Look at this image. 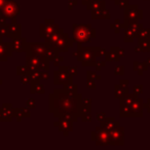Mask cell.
Segmentation results:
<instances>
[{
	"label": "cell",
	"instance_id": "cell-34",
	"mask_svg": "<svg viewBox=\"0 0 150 150\" xmlns=\"http://www.w3.org/2000/svg\"><path fill=\"white\" fill-rule=\"evenodd\" d=\"M86 75H88V78H91V79H96V80H99L100 79V76L99 75H97L95 72H93V71H88L86 72Z\"/></svg>",
	"mask_w": 150,
	"mask_h": 150
},
{
	"label": "cell",
	"instance_id": "cell-10",
	"mask_svg": "<svg viewBox=\"0 0 150 150\" xmlns=\"http://www.w3.org/2000/svg\"><path fill=\"white\" fill-rule=\"evenodd\" d=\"M27 42L26 39L20 37H16V38H11V42L9 43L11 46V52H27Z\"/></svg>",
	"mask_w": 150,
	"mask_h": 150
},
{
	"label": "cell",
	"instance_id": "cell-43",
	"mask_svg": "<svg viewBox=\"0 0 150 150\" xmlns=\"http://www.w3.org/2000/svg\"><path fill=\"white\" fill-rule=\"evenodd\" d=\"M142 91H143V86H134V94H135V95L142 94Z\"/></svg>",
	"mask_w": 150,
	"mask_h": 150
},
{
	"label": "cell",
	"instance_id": "cell-30",
	"mask_svg": "<svg viewBox=\"0 0 150 150\" xmlns=\"http://www.w3.org/2000/svg\"><path fill=\"white\" fill-rule=\"evenodd\" d=\"M115 5L120 7L121 9H125L129 4V1H127V0H117V1H115Z\"/></svg>",
	"mask_w": 150,
	"mask_h": 150
},
{
	"label": "cell",
	"instance_id": "cell-39",
	"mask_svg": "<svg viewBox=\"0 0 150 150\" xmlns=\"http://www.w3.org/2000/svg\"><path fill=\"white\" fill-rule=\"evenodd\" d=\"M86 88H93V90H95V88H96V84H95L94 79L88 78V81H86Z\"/></svg>",
	"mask_w": 150,
	"mask_h": 150
},
{
	"label": "cell",
	"instance_id": "cell-42",
	"mask_svg": "<svg viewBox=\"0 0 150 150\" xmlns=\"http://www.w3.org/2000/svg\"><path fill=\"white\" fill-rule=\"evenodd\" d=\"M114 72H115V74H116V75H122L123 73H125V68H123L122 66H118V67H116V68H115Z\"/></svg>",
	"mask_w": 150,
	"mask_h": 150
},
{
	"label": "cell",
	"instance_id": "cell-40",
	"mask_svg": "<svg viewBox=\"0 0 150 150\" xmlns=\"http://www.w3.org/2000/svg\"><path fill=\"white\" fill-rule=\"evenodd\" d=\"M48 78H50V76H48V73L47 71H40V80L43 79V80H47Z\"/></svg>",
	"mask_w": 150,
	"mask_h": 150
},
{
	"label": "cell",
	"instance_id": "cell-55",
	"mask_svg": "<svg viewBox=\"0 0 150 150\" xmlns=\"http://www.w3.org/2000/svg\"><path fill=\"white\" fill-rule=\"evenodd\" d=\"M114 1H117V0H114Z\"/></svg>",
	"mask_w": 150,
	"mask_h": 150
},
{
	"label": "cell",
	"instance_id": "cell-26",
	"mask_svg": "<svg viewBox=\"0 0 150 150\" xmlns=\"http://www.w3.org/2000/svg\"><path fill=\"white\" fill-rule=\"evenodd\" d=\"M135 33L132 31L129 28L125 27V41H133L134 37H135Z\"/></svg>",
	"mask_w": 150,
	"mask_h": 150
},
{
	"label": "cell",
	"instance_id": "cell-7",
	"mask_svg": "<svg viewBox=\"0 0 150 150\" xmlns=\"http://www.w3.org/2000/svg\"><path fill=\"white\" fill-rule=\"evenodd\" d=\"M60 30L59 26L57 24H54V22L52 20H45L43 25L40 26V37L45 39L48 36H50L52 34L56 33Z\"/></svg>",
	"mask_w": 150,
	"mask_h": 150
},
{
	"label": "cell",
	"instance_id": "cell-41",
	"mask_svg": "<svg viewBox=\"0 0 150 150\" xmlns=\"http://www.w3.org/2000/svg\"><path fill=\"white\" fill-rule=\"evenodd\" d=\"M107 52L104 50V48H101V47H98V50H97V56L98 57H104L106 56Z\"/></svg>",
	"mask_w": 150,
	"mask_h": 150
},
{
	"label": "cell",
	"instance_id": "cell-52",
	"mask_svg": "<svg viewBox=\"0 0 150 150\" xmlns=\"http://www.w3.org/2000/svg\"><path fill=\"white\" fill-rule=\"evenodd\" d=\"M135 52H142L141 47H140L139 45H138V46H136V48H135Z\"/></svg>",
	"mask_w": 150,
	"mask_h": 150
},
{
	"label": "cell",
	"instance_id": "cell-21",
	"mask_svg": "<svg viewBox=\"0 0 150 150\" xmlns=\"http://www.w3.org/2000/svg\"><path fill=\"white\" fill-rule=\"evenodd\" d=\"M103 6H105V1H103V0H92L86 5V8L90 9V11H94V9H97L99 7H103Z\"/></svg>",
	"mask_w": 150,
	"mask_h": 150
},
{
	"label": "cell",
	"instance_id": "cell-27",
	"mask_svg": "<svg viewBox=\"0 0 150 150\" xmlns=\"http://www.w3.org/2000/svg\"><path fill=\"white\" fill-rule=\"evenodd\" d=\"M30 69H29V67L26 65V66H20V67H18L17 68V72H18V74L19 75H24V74H29L30 73Z\"/></svg>",
	"mask_w": 150,
	"mask_h": 150
},
{
	"label": "cell",
	"instance_id": "cell-37",
	"mask_svg": "<svg viewBox=\"0 0 150 150\" xmlns=\"http://www.w3.org/2000/svg\"><path fill=\"white\" fill-rule=\"evenodd\" d=\"M134 69L138 72V74H142V66H141V63L139 62H134Z\"/></svg>",
	"mask_w": 150,
	"mask_h": 150
},
{
	"label": "cell",
	"instance_id": "cell-24",
	"mask_svg": "<svg viewBox=\"0 0 150 150\" xmlns=\"http://www.w3.org/2000/svg\"><path fill=\"white\" fill-rule=\"evenodd\" d=\"M64 90L68 93H72V94H76L77 93V86H75V84L72 83V80L67 83L64 84Z\"/></svg>",
	"mask_w": 150,
	"mask_h": 150
},
{
	"label": "cell",
	"instance_id": "cell-8",
	"mask_svg": "<svg viewBox=\"0 0 150 150\" xmlns=\"http://www.w3.org/2000/svg\"><path fill=\"white\" fill-rule=\"evenodd\" d=\"M54 84H65L72 80V76L69 74L67 67H59V70L54 71Z\"/></svg>",
	"mask_w": 150,
	"mask_h": 150
},
{
	"label": "cell",
	"instance_id": "cell-19",
	"mask_svg": "<svg viewBox=\"0 0 150 150\" xmlns=\"http://www.w3.org/2000/svg\"><path fill=\"white\" fill-rule=\"evenodd\" d=\"M120 100H121L120 101V106H129V105H131L132 103L136 100V95L125 93V94L120 98Z\"/></svg>",
	"mask_w": 150,
	"mask_h": 150
},
{
	"label": "cell",
	"instance_id": "cell-22",
	"mask_svg": "<svg viewBox=\"0 0 150 150\" xmlns=\"http://www.w3.org/2000/svg\"><path fill=\"white\" fill-rule=\"evenodd\" d=\"M105 61L106 62H113V61H116L118 62L119 61V56L115 52L114 50L111 48L110 52H107L106 56H105Z\"/></svg>",
	"mask_w": 150,
	"mask_h": 150
},
{
	"label": "cell",
	"instance_id": "cell-36",
	"mask_svg": "<svg viewBox=\"0 0 150 150\" xmlns=\"http://www.w3.org/2000/svg\"><path fill=\"white\" fill-rule=\"evenodd\" d=\"M67 70L71 76L77 75V67H67Z\"/></svg>",
	"mask_w": 150,
	"mask_h": 150
},
{
	"label": "cell",
	"instance_id": "cell-50",
	"mask_svg": "<svg viewBox=\"0 0 150 150\" xmlns=\"http://www.w3.org/2000/svg\"><path fill=\"white\" fill-rule=\"evenodd\" d=\"M146 107H147L148 112H150V99H148V102H147V104H146Z\"/></svg>",
	"mask_w": 150,
	"mask_h": 150
},
{
	"label": "cell",
	"instance_id": "cell-47",
	"mask_svg": "<svg viewBox=\"0 0 150 150\" xmlns=\"http://www.w3.org/2000/svg\"><path fill=\"white\" fill-rule=\"evenodd\" d=\"M76 4H77V1H76V0H70V1L68 2V8L72 9L73 6H75Z\"/></svg>",
	"mask_w": 150,
	"mask_h": 150
},
{
	"label": "cell",
	"instance_id": "cell-25",
	"mask_svg": "<svg viewBox=\"0 0 150 150\" xmlns=\"http://www.w3.org/2000/svg\"><path fill=\"white\" fill-rule=\"evenodd\" d=\"M138 37H139V40L150 39V29H143L142 28V30L138 34Z\"/></svg>",
	"mask_w": 150,
	"mask_h": 150
},
{
	"label": "cell",
	"instance_id": "cell-3",
	"mask_svg": "<svg viewBox=\"0 0 150 150\" xmlns=\"http://www.w3.org/2000/svg\"><path fill=\"white\" fill-rule=\"evenodd\" d=\"M97 50L98 47H83L78 43L77 52H74L73 54L82 63L83 66H95L97 62Z\"/></svg>",
	"mask_w": 150,
	"mask_h": 150
},
{
	"label": "cell",
	"instance_id": "cell-17",
	"mask_svg": "<svg viewBox=\"0 0 150 150\" xmlns=\"http://www.w3.org/2000/svg\"><path fill=\"white\" fill-rule=\"evenodd\" d=\"M58 56H59V52H58V50H57L56 48L54 47V46L48 45L47 47H46V50H45V52H44L42 58L45 59V60H47L48 62H54Z\"/></svg>",
	"mask_w": 150,
	"mask_h": 150
},
{
	"label": "cell",
	"instance_id": "cell-23",
	"mask_svg": "<svg viewBox=\"0 0 150 150\" xmlns=\"http://www.w3.org/2000/svg\"><path fill=\"white\" fill-rule=\"evenodd\" d=\"M139 46L141 47L142 52H150V39L139 40Z\"/></svg>",
	"mask_w": 150,
	"mask_h": 150
},
{
	"label": "cell",
	"instance_id": "cell-12",
	"mask_svg": "<svg viewBox=\"0 0 150 150\" xmlns=\"http://www.w3.org/2000/svg\"><path fill=\"white\" fill-rule=\"evenodd\" d=\"M143 102H142V99L136 98V100L129 105L132 111V116L135 117H140L142 116V111H143Z\"/></svg>",
	"mask_w": 150,
	"mask_h": 150
},
{
	"label": "cell",
	"instance_id": "cell-9",
	"mask_svg": "<svg viewBox=\"0 0 150 150\" xmlns=\"http://www.w3.org/2000/svg\"><path fill=\"white\" fill-rule=\"evenodd\" d=\"M48 45L50 44L47 42H45V43H30L27 45V54L42 57Z\"/></svg>",
	"mask_w": 150,
	"mask_h": 150
},
{
	"label": "cell",
	"instance_id": "cell-51",
	"mask_svg": "<svg viewBox=\"0 0 150 150\" xmlns=\"http://www.w3.org/2000/svg\"><path fill=\"white\" fill-rule=\"evenodd\" d=\"M91 1H92V0H82V4H84V5H88V3L91 2Z\"/></svg>",
	"mask_w": 150,
	"mask_h": 150
},
{
	"label": "cell",
	"instance_id": "cell-54",
	"mask_svg": "<svg viewBox=\"0 0 150 150\" xmlns=\"http://www.w3.org/2000/svg\"><path fill=\"white\" fill-rule=\"evenodd\" d=\"M0 84H2V80H0Z\"/></svg>",
	"mask_w": 150,
	"mask_h": 150
},
{
	"label": "cell",
	"instance_id": "cell-4",
	"mask_svg": "<svg viewBox=\"0 0 150 150\" xmlns=\"http://www.w3.org/2000/svg\"><path fill=\"white\" fill-rule=\"evenodd\" d=\"M21 9L20 6L13 0H6L5 4L0 9V17H3L5 19H16L18 15H20Z\"/></svg>",
	"mask_w": 150,
	"mask_h": 150
},
{
	"label": "cell",
	"instance_id": "cell-11",
	"mask_svg": "<svg viewBox=\"0 0 150 150\" xmlns=\"http://www.w3.org/2000/svg\"><path fill=\"white\" fill-rule=\"evenodd\" d=\"M123 143V127L117 125L110 132V144L122 145Z\"/></svg>",
	"mask_w": 150,
	"mask_h": 150
},
{
	"label": "cell",
	"instance_id": "cell-18",
	"mask_svg": "<svg viewBox=\"0 0 150 150\" xmlns=\"http://www.w3.org/2000/svg\"><path fill=\"white\" fill-rule=\"evenodd\" d=\"M31 83L32 94H44V86L40 83V80H32Z\"/></svg>",
	"mask_w": 150,
	"mask_h": 150
},
{
	"label": "cell",
	"instance_id": "cell-20",
	"mask_svg": "<svg viewBox=\"0 0 150 150\" xmlns=\"http://www.w3.org/2000/svg\"><path fill=\"white\" fill-rule=\"evenodd\" d=\"M117 125H119V123L116 122L113 118H106V120H105L104 122H102V127L106 129V131H108L109 133H110L114 127H116Z\"/></svg>",
	"mask_w": 150,
	"mask_h": 150
},
{
	"label": "cell",
	"instance_id": "cell-16",
	"mask_svg": "<svg viewBox=\"0 0 150 150\" xmlns=\"http://www.w3.org/2000/svg\"><path fill=\"white\" fill-rule=\"evenodd\" d=\"M92 17H93V19H96V20H100V19L106 20L110 18V13L105 8V6H103V7H99V8L92 11Z\"/></svg>",
	"mask_w": 150,
	"mask_h": 150
},
{
	"label": "cell",
	"instance_id": "cell-14",
	"mask_svg": "<svg viewBox=\"0 0 150 150\" xmlns=\"http://www.w3.org/2000/svg\"><path fill=\"white\" fill-rule=\"evenodd\" d=\"M54 125H56V127H59V129H60L61 131L64 133L65 136H67L69 132H71L73 129L72 122H71V121H69V120H67V119L63 118V117H60V120H59V122H56V123H54Z\"/></svg>",
	"mask_w": 150,
	"mask_h": 150
},
{
	"label": "cell",
	"instance_id": "cell-32",
	"mask_svg": "<svg viewBox=\"0 0 150 150\" xmlns=\"http://www.w3.org/2000/svg\"><path fill=\"white\" fill-rule=\"evenodd\" d=\"M119 86H120L121 88H122L123 91H125V93H127L129 92V80H120L119 81V84H118Z\"/></svg>",
	"mask_w": 150,
	"mask_h": 150
},
{
	"label": "cell",
	"instance_id": "cell-1",
	"mask_svg": "<svg viewBox=\"0 0 150 150\" xmlns=\"http://www.w3.org/2000/svg\"><path fill=\"white\" fill-rule=\"evenodd\" d=\"M80 95L72 94L65 90H56L50 96V111L56 117H61L64 113H74L80 117Z\"/></svg>",
	"mask_w": 150,
	"mask_h": 150
},
{
	"label": "cell",
	"instance_id": "cell-48",
	"mask_svg": "<svg viewBox=\"0 0 150 150\" xmlns=\"http://www.w3.org/2000/svg\"><path fill=\"white\" fill-rule=\"evenodd\" d=\"M141 66H142V69H143V70H147V62L141 63Z\"/></svg>",
	"mask_w": 150,
	"mask_h": 150
},
{
	"label": "cell",
	"instance_id": "cell-5",
	"mask_svg": "<svg viewBox=\"0 0 150 150\" xmlns=\"http://www.w3.org/2000/svg\"><path fill=\"white\" fill-rule=\"evenodd\" d=\"M125 11V24L137 23L140 19H142L143 13L141 9H139L138 5H129Z\"/></svg>",
	"mask_w": 150,
	"mask_h": 150
},
{
	"label": "cell",
	"instance_id": "cell-44",
	"mask_svg": "<svg viewBox=\"0 0 150 150\" xmlns=\"http://www.w3.org/2000/svg\"><path fill=\"white\" fill-rule=\"evenodd\" d=\"M82 120L86 121V122H90V121H92V115H91V113H86V114L82 115Z\"/></svg>",
	"mask_w": 150,
	"mask_h": 150
},
{
	"label": "cell",
	"instance_id": "cell-28",
	"mask_svg": "<svg viewBox=\"0 0 150 150\" xmlns=\"http://www.w3.org/2000/svg\"><path fill=\"white\" fill-rule=\"evenodd\" d=\"M18 115L19 117H29L30 116V112H29V109L28 108H20L18 110Z\"/></svg>",
	"mask_w": 150,
	"mask_h": 150
},
{
	"label": "cell",
	"instance_id": "cell-53",
	"mask_svg": "<svg viewBox=\"0 0 150 150\" xmlns=\"http://www.w3.org/2000/svg\"><path fill=\"white\" fill-rule=\"evenodd\" d=\"M147 64H148V65H149V66H150V59H148V61H147Z\"/></svg>",
	"mask_w": 150,
	"mask_h": 150
},
{
	"label": "cell",
	"instance_id": "cell-46",
	"mask_svg": "<svg viewBox=\"0 0 150 150\" xmlns=\"http://www.w3.org/2000/svg\"><path fill=\"white\" fill-rule=\"evenodd\" d=\"M35 100L34 99H29V100L27 101V106L28 108H34L35 107Z\"/></svg>",
	"mask_w": 150,
	"mask_h": 150
},
{
	"label": "cell",
	"instance_id": "cell-49",
	"mask_svg": "<svg viewBox=\"0 0 150 150\" xmlns=\"http://www.w3.org/2000/svg\"><path fill=\"white\" fill-rule=\"evenodd\" d=\"M5 2H6V0H0V9L2 8L3 5L5 4Z\"/></svg>",
	"mask_w": 150,
	"mask_h": 150
},
{
	"label": "cell",
	"instance_id": "cell-6",
	"mask_svg": "<svg viewBox=\"0 0 150 150\" xmlns=\"http://www.w3.org/2000/svg\"><path fill=\"white\" fill-rule=\"evenodd\" d=\"M92 139L97 142V145L106 146L110 144V133L105 129L97 127L96 131L92 133Z\"/></svg>",
	"mask_w": 150,
	"mask_h": 150
},
{
	"label": "cell",
	"instance_id": "cell-45",
	"mask_svg": "<svg viewBox=\"0 0 150 150\" xmlns=\"http://www.w3.org/2000/svg\"><path fill=\"white\" fill-rule=\"evenodd\" d=\"M112 50H115V52H116L117 54L119 56V58H121V57L125 54V52H123V50L122 48H119V47H111Z\"/></svg>",
	"mask_w": 150,
	"mask_h": 150
},
{
	"label": "cell",
	"instance_id": "cell-2",
	"mask_svg": "<svg viewBox=\"0 0 150 150\" xmlns=\"http://www.w3.org/2000/svg\"><path fill=\"white\" fill-rule=\"evenodd\" d=\"M94 37H96V30L91 25H73V40L77 43L82 44Z\"/></svg>",
	"mask_w": 150,
	"mask_h": 150
},
{
	"label": "cell",
	"instance_id": "cell-35",
	"mask_svg": "<svg viewBox=\"0 0 150 150\" xmlns=\"http://www.w3.org/2000/svg\"><path fill=\"white\" fill-rule=\"evenodd\" d=\"M92 102H93L92 99H88V98L80 99V103H81L82 106H92Z\"/></svg>",
	"mask_w": 150,
	"mask_h": 150
},
{
	"label": "cell",
	"instance_id": "cell-15",
	"mask_svg": "<svg viewBox=\"0 0 150 150\" xmlns=\"http://www.w3.org/2000/svg\"><path fill=\"white\" fill-rule=\"evenodd\" d=\"M11 56V50L9 44L2 42L0 38V61H6Z\"/></svg>",
	"mask_w": 150,
	"mask_h": 150
},
{
	"label": "cell",
	"instance_id": "cell-38",
	"mask_svg": "<svg viewBox=\"0 0 150 150\" xmlns=\"http://www.w3.org/2000/svg\"><path fill=\"white\" fill-rule=\"evenodd\" d=\"M106 114L105 113H103V112H101V113H97V119H98V121H100L101 123L102 122H104L105 120H106Z\"/></svg>",
	"mask_w": 150,
	"mask_h": 150
},
{
	"label": "cell",
	"instance_id": "cell-29",
	"mask_svg": "<svg viewBox=\"0 0 150 150\" xmlns=\"http://www.w3.org/2000/svg\"><path fill=\"white\" fill-rule=\"evenodd\" d=\"M8 34V25H0V38H2L3 36H7Z\"/></svg>",
	"mask_w": 150,
	"mask_h": 150
},
{
	"label": "cell",
	"instance_id": "cell-33",
	"mask_svg": "<svg viewBox=\"0 0 150 150\" xmlns=\"http://www.w3.org/2000/svg\"><path fill=\"white\" fill-rule=\"evenodd\" d=\"M21 82L23 84H29L31 82V78H30L29 74L21 75Z\"/></svg>",
	"mask_w": 150,
	"mask_h": 150
},
{
	"label": "cell",
	"instance_id": "cell-31",
	"mask_svg": "<svg viewBox=\"0 0 150 150\" xmlns=\"http://www.w3.org/2000/svg\"><path fill=\"white\" fill-rule=\"evenodd\" d=\"M125 94V92L122 90V88H120V86H115V97H116V98H119V99H120L121 97H122Z\"/></svg>",
	"mask_w": 150,
	"mask_h": 150
},
{
	"label": "cell",
	"instance_id": "cell-13",
	"mask_svg": "<svg viewBox=\"0 0 150 150\" xmlns=\"http://www.w3.org/2000/svg\"><path fill=\"white\" fill-rule=\"evenodd\" d=\"M7 36L11 38H16L21 36V25L16 22V19H13L11 24L8 25V34H7Z\"/></svg>",
	"mask_w": 150,
	"mask_h": 150
}]
</instances>
